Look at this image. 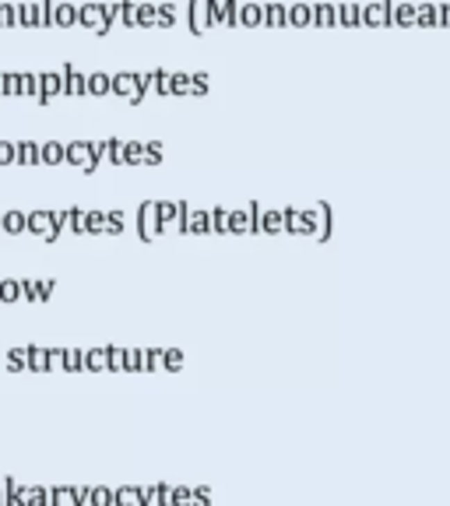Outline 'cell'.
<instances>
[{"instance_id": "obj_1", "label": "cell", "mask_w": 450, "mask_h": 506, "mask_svg": "<svg viewBox=\"0 0 450 506\" xmlns=\"http://www.w3.org/2000/svg\"><path fill=\"white\" fill-rule=\"evenodd\" d=\"M162 221H158V201H141L138 208V236L141 243H155L162 236Z\"/></svg>"}, {"instance_id": "obj_2", "label": "cell", "mask_w": 450, "mask_h": 506, "mask_svg": "<svg viewBox=\"0 0 450 506\" xmlns=\"http://www.w3.org/2000/svg\"><path fill=\"white\" fill-rule=\"evenodd\" d=\"M53 506H85L92 485H53Z\"/></svg>"}, {"instance_id": "obj_3", "label": "cell", "mask_w": 450, "mask_h": 506, "mask_svg": "<svg viewBox=\"0 0 450 506\" xmlns=\"http://www.w3.org/2000/svg\"><path fill=\"white\" fill-rule=\"evenodd\" d=\"M67 165H78V169H85V173H95L92 141H67Z\"/></svg>"}, {"instance_id": "obj_4", "label": "cell", "mask_w": 450, "mask_h": 506, "mask_svg": "<svg viewBox=\"0 0 450 506\" xmlns=\"http://www.w3.org/2000/svg\"><path fill=\"white\" fill-rule=\"evenodd\" d=\"M211 4H215V0H190V32H208L215 22H211Z\"/></svg>"}, {"instance_id": "obj_5", "label": "cell", "mask_w": 450, "mask_h": 506, "mask_svg": "<svg viewBox=\"0 0 450 506\" xmlns=\"http://www.w3.org/2000/svg\"><path fill=\"white\" fill-rule=\"evenodd\" d=\"M102 22H106V4H99V0H88V4H81V8H78V25H85V28L99 32V28H102Z\"/></svg>"}, {"instance_id": "obj_6", "label": "cell", "mask_w": 450, "mask_h": 506, "mask_svg": "<svg viewBox=\"0 0 450 506\" xmlns=\"http://www.w3.org/2000/svg\"><path fill=\"white\" fill-rule=\"evenodd\" d=\"M60 74H64V95H88V78L74 64H64Z\"/></svg>"}, {"instance_id": "obj_7", "label": "cell", "mask_w": 450, "mask_h": 506, "mask_svg": "<svg viewBox=\"0 0 450 506\" xmlns=\"http://www.w3.org/2000/svg\"><path fill=\"white\" fill-rule=\"evenodd\" d=\"M39 85H42L39 106H49L56 95H64V74H60V71H56V74H39Z\"/></svg>"}, {"instance_id": "obj_8", "label": "cell", "mask_w": 450, "mask_h": 506, "mask_svg": "<svg viewBox=\"0 0 450 506\" xmlns=\"http://www.w3.org/2000/svg\"><path fill=\"white\" fill-rule=\"evenodd\" d=\"M138 85H141V74H134V71H120V74H112V95H134L138 92Z\"/></svg>"}, {"instance_id": "obj_9", "label": "cell", "mask_w": 450, "mask_h": 506, "mask_svg": "<svg viewBox=\"0 0 450 506\" xmlns=\"http://www.w3.org/2000/svg\"><path fill=\"white\" fill-rule=\"evenodd\" d=\"M18 11V28H39V0H22L15 4Z\"/></svg>"}, {"instance_id": "obj_10", "label": "cell", "mask_w": 450, "mask_h": 506, "mask_svg": "<svg viewBox=\"0 0 450 506\" xmlns=\"http://www.w3.org/2000/svg\"><path fill=\"white\" fill-rule=\"evenodd\" d=\"M18 165H42V141H18Z\"/></svg>"}, {"instance_id": "obj_11", "label": "cell", "mask_w": 450, "mask_h": 506, "mask_svg": "<svg viewBox=\"0 0 450 506\" xmlns=\"http://www.w3.org/2000/svg\"><path fill=\"white\" fill-rule=\"evenodd\" d=\"M22 506H53V492L42 485H22Z\"/></svg>"}, {"instance_id": "obj_12", "label": "cell", "mask_w": 450, "mask_h": 506, "mask_svg": "<svg viewBox=\"0 0 450 506\" xmlns=\"http://www.w3.org/2000/svg\"><path fill=\"white\" fill-rule=\"evenodd\" d=\"M67 162V144L64 141H42V165H60Z\"/></svg>"}, {"instance_id": "obj_13", "label": "cell", "mask_w": 450, "mask_h": 506, "mask_svg": "<svg viewBox=\"0 0 450 506\" xmlns=\"http://www.w3.org/2000/svg\"><path fill=\"white\" fill-rule=\"evenodd\" d=\"M88 506H117V489H109V485H92Z\"/></svg>"}, {"instance_id": "obj_14", "label": "cell", "mask_w": 450, "mask_h": 506, "mask_svg": "<svg viewBox=\"0 0 450 506\" xmlns=\"http://www.w3.org/2000/svg\"><path fill=\"white\" fill-rule=\"evenodd\" d=\"M106 158L112 162V165H127V141H120V137H109L106 141Z\"/></svg>"}, {"instance_id": "obj_15", "label": "cell", "mask_w": 450, "mask_h": 506, "mask_svg": "<svg viewBox=\"0 0 450 506\" xmlns=\"http://www.w3.org/2000/svg\"><path fill=\"white\" fill-rule=\"evenodd\" d=\"M25 229H28V214L25 211H4V233L22 236Z\"/></svg>"}, {"instance_id": "obj_16", "label": "cell", "mask_w": 450, "mask_h": 506, "mask_svg": "<svg viewBox=\"0 0 450 506\" xmlns=\"http://www.w3.org/2000/svg\"><path fill=\"white\" fill-rule=\"evenodd\" d=\"M78 25V8L67 4V0H56V28H71Z\"/></svg>"}, {"instance_id": "obj_17", "label": "cell", "mask_w": 450, "mask_h": 506, "mask_svg": "<svg viewBox=\"0 0 450 506\" xmlns=\"http://www.w3.org/2000/svg\"><path fill=\"white\" fill-rule=\"evenodd\" d=\"M85 369H92V373L109 369V348H88L85 352Z\"/></svg>"}, {"instance_id": "obj_18", "label": "cell", "mask_w": 450, "mask_h": 506, "mask_svg": "<svg viewBox=\"0 0 450 506\" xmlns=\"http://www.w3.org/2000/svg\"><path fill=\"white\" fill-rule=\"evenodd\" d=\"M158 221H162V229L176 225L180 221V201H158Z\"/></svg>"}, {"instance_id": "obj_19", "label": "cell", "mask_w": 450, "mask_h": 506, "mask_svg": "<svg viewBox=\"0 0 450 506\" xmlns=\"http://www.w3.org/2000/svg\"><path fill=\"white\" fill-rule=\"evenodd\" d=\"M187 233H211V211H190V221H187Z\"/></svg>"}, {"instance_id": "obj_20", "label": "cell", "mask_w": 450, "mask_h": 506, "mask_svg": "<svg viewBox=\"0 0 450 506\" xmlns=\"http://www.w3.org/2000/svg\"><path fill=\"white\" fill-rule=\"evenodd\" d=\"M180 18V8L173 4V0H165V4H158V25L155 28H173Z\"/></svg>"}, {"instance_id": "obj_21", "label": "cell", "mask_w": 450, "mask_h": 506, "mask_svg": "<svg viewBox=\"0 0 450 506\" xmlns=\"http://www.w3.org/2000/svg\"><path fill=\"white\" fill-rule=\"evenodd\" d=\"M28 369L32 373H46L49 369V352L39 345H28Z\"/></svg>"}, {"instance_id": "obj_22", "label": "cell", "mask_w": 450, "mask_h": 506, "mask_svg": "<svg viewBox=\"0 0 450 506\" xmlns=\"http://www.w3.org/2000/svg\"><path fill=\"white\" fill-rule=\"evenodd\" d=\"M158 25V4H141L138 8V28H155Z\"/></svg>"}, {"instance_id": "obj_23", "label": "cell", "mask_w": 450, "mask_h": 506, "mask_svg": "<svg viewBox=\"0 0 450 506\" xmlns=\"http://www.w3.org/2000/svg\"><path fill=\"white\" fill-rule=\"evenodd\" d=\"M109 92H112L109 74H88V95H109Z\"/></svg>"}, {"instance_id": "obj_24", "label": "cell", "mask_w": 450, "mask_h": 506, "mask_svg": "<svg viewBox=\"0 0 450 506\" xmlns=\"http://www.w3.org/2000/svg\"><path fill=\"white\" fill-rule=\"evenodd\" d=\"M56 25V0H39V28Z\"/></svg>"}, {"instance_id": "obj_25", "label": "cell", "mask_w": 450, "mask_h": 506, "mask_svg": "<svg viewBox=\"0 0 450 506\" xmlns=\"http://www.w3.org/2000/svg\"><path fill=\"white\" fill-rule=\"evenodd\" d=\"M18 299H25L22 296V281H0V303H18Z\"/></svg>"}, {"instance_id": "obj_26", "label": "cell", "mask_w": 450, "mask_h": 506, "mask_svg": "<svg viewBox=\"0 0 450 506\" xmlns=\"http://www.w3.org/2000/svg\"><path fill=\"white\" fill-rule=\"evenodd\" d=\"M4 485V506H22V485L15 478H0Z\"/></svg>"}, {"instance_id": "obj_27", "label": "cell", "mask_w": 450, "mask_h": 506, "mask_svg": "<svg viewBox=\"0 0 450 506\" xmlns=\"http://www.w3.org/2000/svg\"><path fill=\"white\" fill-rule=\"evenodd\" d=\"M8 369H11V373L28 369V348H11V352H8Z\"/></svg>"}, {"instance_id": "obj_28", "label": "cell", "mask_w": 450, "mask_h": 506, "mask_svg": "<svg viewBox=\"0 0 450 506\" xmlns=\"http://www.w3.org/2000/svg\"><path fill=\"white\" fill-rule=\"evenodd\" d=\"M67 214H71V229H74L78 236H85V233H88V211H81V208H67Z\"/></svg>"}, {"instance_id": "obj_29", "label": "cell", "mask_w": 450, "mask_h": 506, "mask_svg": "<svg viewBox=\"0 0 450 506\" xmlns=\"http://www.w3.org/2000/svg\"><path fill=\"white\" fill-rule=\"evenodd\" d=\"M39 92H42V85H39V74H22V95L39 102Z\"/></svg>"}, {"instance_id": "obj_30", "label": "cell", "mask_w": 450, "mask_h": 506, "mask_svg": "<svg viewBox=\"0 0 450 506\" xmlns=\"http://www.w3.org/2000/svg\"><path fill=\"white\" fill-rule=\"evenodd\" d=\"M151 369H165V348H148L144 352V373Z\"/></svg>"}, {"instance_id": "obj_31", "label": "cell", "mask_w": 450, "mask_h": 506, "mask_svg": "<svg viewBox=\"0 0 450 506\" xmlns=\"http://www.w3.org/2000/svg\"><path fill=\"white\" fill-rule=\"evenodd\" d=\"M124 221H127V214H124V211H106V233L120 236V233H124Z\"/></svg>"}, {"instance_id": "obj_32", "label": "cell", "mask_w": 450, "mask_h": 506, "mask_svg": "<svg viewBox=\"0 0 450 506\" xmlns=\"http://www.w3.org/2000/svg\"><path fill=\"white\" fill-rule=\"evenodd\" d=\"M0 165H18V141H0Z\"/></svg>"}, {"instance_id": "obj_33", "label": "cell", "mask_w": 450, "mask_h": 506, "mask_svg": "<svg viewBox=\"0 0 450 506\" xmlns=\"http://www.w3.org/2000/svg\"><path fill=\"white\" fill-rule=\"evenodd\" d=\"M211 229H215V233H229V229H233V214H225L222 208H215V211H211Z\"/></svg>"}, {"instance_id": "obj_34", "label": "cell", "mask_w": 450, "mask_h": 506, "mask_svg": "<svg viewBox=\"0 0 450 506\" xmlns=\"http://www.w3.org/2000/svg\"><path fill=\"white\" fill-rule=\"evenodd\" d=\"M155 92L158 95H173V74L162 71V67H155Z\"/></svg>"}, {"instance_id": "obj_35", "label": "cell", "mask_w": 450, "mask_h": 506, "mask_svg": "<svg viewBox=\"0 0 450 506\" xmlns=\"http://www.w3.org/2000/svg\"><path fill=\"white\" fill-rule=\"evenodd\" d=\"M173 95H194V74H173Z\"/></svg>"}, {"instance_id": "obj_36", "label": "cell", "mask_w": 450, "mask_h": 506, "mask_svg": "<svg viewBox=\"0 0 450 506\" xmlns=\"http://www.w3.org/2000/svg\"><path fill=\"white\" fill-rule=\"evenodd\" d=\"M127 165H144V141H127Z\"/></svg>"}, {"instance_id": "obj_37", "label": "cell", "mask_w": 450, "mask_h": 506, "mask_svg": "<svg viewBox=\"0 0 450 506\" xmlns=\"http://www.w3.org/2000/svg\"><path fill=\"white\" fill-rule=\"evenodd\" d=\"M138 0H124V11H120V18H124V25L127 28H138Z\"/></svg>"}, {"instance_id": "obj_38", "label": "cell", "mask_w": 450, "mask_h": 506, "mask_svg": "<svg viewBox=\"0 0 450 506\" xmlns=\"http://www.w3.org/2000/svg\"><path fill=\"white\" fill-rule=\"evenodd\" d=\"M0 92L4 95H22V74H4L0 78Z\"/></svg>"}, {"instance_id": "obj_39", "label": "cell", "mask_w": 450, "mask_h": 506, "mask_svg": "<svg viewBox=\"0 0 450 506\" xmlns=\"http://www.w3.org/2000/svg\"><path fill=\"white\" fill-rule=\"evenodd\" d=\"M109 369L124 373L127 369V348H109Z\"/></svg>"}, {"instance_id": "obj_40", "label": "cell", "mask_w": 450, "mask_h": 506, "mask_svg": "<svg viewBox=\"0 0 450 506\" xmlns=\"http://www.w3.org/2000/svg\"><path fill=\"white\" fill-rule=\"evenodd\" d=\"M106 233V211H88V236Z\"/></svg>"}, {"instance_id": "obj_41", "label": "cell", "mask_w": 450, "mask_h": 506, "mask_svg": "<svg viewBox=\"0 0 450 506\" xmlns=\"http://www.w3.org/2000/svg\"><path fill=\"white\" fill-rule=\"evenodd\" d=\"M22 296H25L28 303H42V289H39V281H28V278H22Z\"/></svg>"}, {"instance_id": "obj_42", "label": "cell", "mask_w": 450, "mask_h": 506, "mask_svg": "<svg viewBox=\"0 0 450 506\" xmlns=\"http://www.w3.org/2000/svg\"><path fill=\"white\" fill-rule=\"evenodd\" d=\"M162 162V141H144V165H158Z\"/></svg>"}, {"instance_id": "obj_43", "label": "cell", "mask_w": 450, "mask_h": 506, "mask_svg": "<svg viewBox=\"0 0 450 506\" xmlns=\"http://www.w3.org/2000/svg\"><path fill=\"white\" fill-rule=\"evenodd\" d=\"M67 373H81L85 369V352L81 348H67V366H64Z\"/></svg>"}, {"instance_id": "obj_44", "label": "cell", "mask_w": 450, "mask_h": 506, "mask_svg": "<svg viewBox=\"0 0 450 506\" xmlns=\"http://www.w3.org/2000/svg\"><path fill=\"white\" fill-rule=\"evenodd\" d=\"M155 506H173V489L165 482H155Z\"/></svg>"}, {"instance_id": "obj_45", "label": "cell", "mask_w": 450, "mask_h": 506, "mask_svg": "<svg viewBox=\"0 0 450 506\" xmlns=\"http://www.w3.org/2000/svg\"><path fill=\"white\" fill-rule=\"evenodd\" d=\"M165 369H169V373L183 369V352H180V348H165Z\"/></svg>"}, {"instance_id": "obj_46", "label": "cell", "mask_w": 450, "mask_h": 506, "mask_svg": "<svg viewBox=\"0 0 450 506\" xmlns=\"http://www.w3.org/2000/svg\"><path fill=\"white\" fill-rule=\"evenodd\" d=\"M127 369H131V373H144V352L127 348Z\"/></svg>"}, {"instance_id": "obj_47", "label": "cell", "mask_w": 450, "mask_h": 506, "mask_svg": "<svg viewBox=\"0 0 450 506\" xmlns=\"http://www.w3.org/2000/svg\"><path fill=\"white\" fill-rule=\"evenodd\" d=\"M173 506H194V489H187V485L173 489Z\"/></svg>"}, {"instance_id": "obj_48", "label": "cell", "mask_w": 450, "mask_h": 506, "mask_svg": "<svg viewBox=\"0 0 450 506\" xmlns=\"http://www.w3.org/2000/svg\"><path fill=\"white\" fill-rule=\"evenodd\" d=\"M67 366V348H49V369H64Z\"/></svg>"}, {"instance_id": "obj_49", "label": "cell", "mask_w": 450, "mask_h": 506, "mask_svg": "<svg viewBox=\"0 0 450 506\" xmlns=\"http://www.w3.org/2000/svg\"><path fill=\"white\" fill-rule=\"evenodd\" d=\"M250 218H253V214H243V211H236V214H233V233H247V229H253V225H250Z\"/></svg>"}, {"instance_id": "obj_50", "label": "cell", "mask_w": 450, "mask_h": 506, "mask_svg": "<svg viewBox=\"0 0 450 506\" xmlns=\"http://www.w3.org/2000/svg\"><path fill=\"white\" fill-rule=\"evenodd\" d=\"M240 22H243V25H257V22H260V11H257L253 4H247V8L240 11Z\"/></svg>"}, {"instance_id": "obj_51", "label": "cell", "mask_w": 450, "mask_h": 506, "mask_svg": "<svg viewBox=\"0 0 450 506\" xmlns=\"http://www.w3.org/2000/svg\"><path fill=\"white\" fill-rule=\"evenodd\" d=\"M194 506H211V489L208 485L194 489Z\"/></svg>"}, {"instance_id": "obj_52", "label": "cell", "mask_w": 450, "mask_h": 506, "mask_svg": "<svg viewBox=\"0 0 450 506\" xmlns=\"http://www.w3.org/2000/svg\"><path fill=\"white\" fill-rule=\"evenodd\" d=\"M225 22H240V8H236V0H225Z\"/></svg>"}, {"instance_id": "obj_53", "label": "cell", "mask_w": 450, "mask_h": 506, "mask_svg": "<svg viewBox=\"0 0 450 506\" xmlns=\"http://www.w3.org/2000/svg\"><path fill=\"white\" fill-rule=\"evenodd\" d=\"M194 95H208V74H194Z\"/></svg>"}, {"instance_id": "obj_54", "label": "cell", "mask_w": 450, "mask_h": 506, "mask_svg": "<svg viewBox=\"0 0 450 506\" xmlns=\"http://www.w3.org/2000/svg\"><path fill=\"white\" fill-rule=\"evenodd\" d=\"M102 155H106V141H92V162H95V169H99Z\"/></svg>"}, {"instance_id": "obj_55", "label": "cell", "mask_w": 450, "mask_h": 506, "mask_svg": "<svg viewBox=\"0 0 450 506\" xmlns=\"http://www.w3.org/2000/svg\"><path fill=\"white\" fill-rule=\"evenodd\" d=\"M0 229H4V214H0Z\"/></svg>"}, {"instance_id": "obj_56", "label": "cell", "mask_w": 450, "mask_h": 506, "mask_svg": "<svg viewBox=\"0 0 450 506\" xmlns=\"http://www.w3.org/2000/svg\"><path fill=\"white\" fill-rule=\"evenodd\" d=\"M0 506H4V492H0Z\"/></svg>"}, {"instance_id": "obj_57", "label": "cell", "mask_w": 450, "mask_h": 506, "mask_svg": "<svg viewBox=\"0 0 450 506\" xmlns=\"http://www.w3.org/2000/svg\"><path fill=\"white\" fill-rule=\"evenodd\" d=\"M0 78H4V74H0Z\"/></svg>"}]
</instances>
